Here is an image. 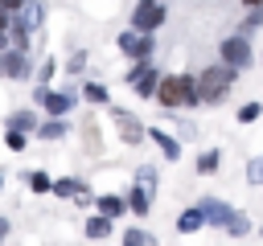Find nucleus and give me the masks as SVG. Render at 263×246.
Wrapping results in <instances>:
<instances>
[{
	"mask_svg": "<svg viewBox=\"0 0 263 246\" xmlns=\"http://www.w3.org/2000/svg\"><path fill=\"white\" fill-rule=\"evenodd\" d=\"M53 70H58V61H53V57H45V61H41V82H49V78H53Z\"/></svg>",
	"mask_w": 263,
	"mask_h": 246,
	"instance_id": "32",
	"label": "nucleus"
},
{
	"mask_svg": "<svg viewBox=\"0 0 263 246\" xmlns=\"http://www.w3.org/2000/svg\"><path fill=\"white\" fill-rule=\"evenodd\" d=\"M144 135H148V139H152V144L164 152V160H181V144H177V139H173L164 127H144Z\"/></svg>",
	"mask_w": 263,
	"mask_h": 246,
	"instance_id": "10",
	"label": "nucleus"
},
{
	"mask_svg": "<svg viewBox=\"0 0 263 246\" xmlns=\"http://www.w3.org/2000/svg\"><path fill=\"white\" fill-rule=\"evenodd\" d=\"M222 230H226V234H234V238H242V234H251V217L230 209V217H226V225H222Z\"/></svg>",
	"mask_w": 263,
	"mask_h": 246,
	"instance_id": "20",
	"label": "nucleus"
},
{
	"mask_svg": "<svg viewBox=\"0 0 263 246\" xmlns=\"http://www.w3.org/2000/svg\"><path fill=\"white\" fill-rule=\"evenodd\" d=\"M259 25H263V8H247V16H242V25H238V33H242V37H251V33H255Z\"/></svg>",
	"mask_w": 263,
	"mask_h": 246,
	"instance_id": "22",
	"label": "nucleus"
},
{
	"mask_svg": "<svg viewBox=\"0 0 263 246\" xmlns=\"http://www.w3.org/2000/svg\"><path fill=\"white\" fill-rule=\"evenodd\" d=\"M242 4H247V8H263V0H242Z\"/></svg>",
	"mask_w": 263,
	"mask_h": 246,
	"instance_id": "37",
	"label": "nucleus"
},
{
	"mask_svg": "<svg viewBox=\"0 0 263 246\" xmlns=\"http://www.w3.org/2000/svg\"><path fill=\"white\" fill-rule=\"evenodd\" d=\"M218 57H222L226 66H234V70H247V66L255 61V49H251V41H247L242 33H230V37H222Z\"/></svg>",
	"mask_w": 263,
	"mask_h": 246,
	"instance_id": "5",
	"label": "nucleus"
},
{
	"mask_svg": "<svg viewBox=\"0 0 263 246\" xmlns=\"http://www.w3.org/2000/svg\"><path fill=\"white\" fill-rule=\"evenodd\" d=\"M127 82H132V90L140 94V98H156V86H160V74L144 61H132V70H127Z\"/></svg>",
	"mask_w": 263,
	"mask_h": 246,
	"instance_id": "6",
	"label": "nucleus"
},
{
	"mask_svg": "<svg viewBox=\"0 0 263 246\" xmlns=\"http://www.w3.org/2000/svg\"><path fill=\"white\" fill-rule=\"evenodd\" d=\"M201 225H205V213H201L197 205L181 209V217H177V234H193V230H201Z\"/></svg>",
	"mask_w": 263,
	"mask_h": 246,
	"instance_id": "13",
	"label": "nucleus"
},
{
	"mask_svg": "<svg viewBox=\"0 0 263 246\" xmlns=\"http://www.w3.org/2000/svg\"><path fill=\"white\" fill-rule=\"evenodd\" d=\"M21 4H25V0H0V8H4V12H12V16L21 12Z\"/></svg>",
	"mask_w": 263,
	"mask_h": 246,
	"instance_id": "33",
	"label": "nucleus"
},
{
	"mask_svg": "<svg viewBox=\"0 0 263 246\" xmlns=\"http://www.w3.org/2000/svg\"><path fill=\"white\" fill-rule=\"evenodd\" d=\"M123 246H152V242H148V234H144L140 225H132V230L123 234Z\"/></svg>",
	"mask_w": 263,
	"mask_h": 246,
	"instance_id": "29",
	"label": "nucleus"
},
{
	"mask_svg": "<svg viewBox=\"0 0 263 246\" xmlns=\"http://www.w3.org/2000/svg\"><path fill=\"white\" fill-rule=\"evenodd\" d=\"M78 98H86V102H95V107H107L111 102V90L103 86V82H82V94Z\"/></svg>",
	"mask_w": 263,
	"mask_h": 246,
	"instance_id": "16",
	"label": "nucleus"
},
{
	"mask_svg": "<svg viewBox=\"0 0 263 246\" xmlns=\"http://www.w3.org/2000/svg\"><path fill=\"white\" fill-rule=\"evenodd\" d=\"M0 189H4V172H0Z\"/></svg>",
	"mask_w": 263,
	"mask_h": 246,
	"instance_id": "38",
	"label": "nucleus"
},
{
	"mask_svg": "<svg viewBox=\"0 0 263 246\" xmlns=\"http://www.w3.org/2000/svg\"><path fill=\"white\" fill-rule=\"evenodd\" d=\"M247 180L251 184H263V156H251L247 160Z\"/></svg>",
	"mask_w": 263,
	"mask_h": 246,
	"instance_id": "28",
	"label": "nucleus"
},
{
	"mask_svg": "<svg viewBox=\"0 0 263 246\" xmlns=\"http://www.w3.org/2000/svg\"><path fill=\"white\" fill-rule=\"evenodd\" d=\"M136 184H144L148 193H156V172L152 168H136Z\"/></svg>",
	"mask_w": 263,
	"mask_h": 246,
	"instance_id": "30",
	"label": "nucleus"
},
{
	"mask_svg": "<svg viewBox=\"0 0 263 246\" xmlns=\"http://www.w3.org/2000/svg\"><path fill=\"white\" fill-rule=\"evenodd\" d=\"M0 49H8V33L4 29H0Z\"/></svg>",
	"mask_w": 263,
	"mask_h": 246,
	"instance_id": "36",
	"label": "nucleus"
},
{
	"mask_svg": "<svg viewBox=\"0 0 263 246\" xmlns=\"http://www.w3.org/2000/svg\"><path fill=\"white\" fill-rule=\"evenodd\" d=\"M4 238H8V221L0 217V242H4Z\"/></svg>",
	"mask_w": 263,
	"mask_h": 246,
	"instance_id": "35",
	"label": "nucleus"
},
{
	"mask_svg": "<svg viewBox=\"0 0 263 246\" xmlns=\"http://www.w3.org/2000/svg\"><path fill=\"white\" fill-rule=\"evenodd\" d=\"M8 127L29 135V131H37V115H33V111H12V115H8Z\"/></svg>",
	"mask_w": 263,
	"mask_h": 246,
	"instance_id": "17",
	"label": "nucleus"
},
{
	"mask_svg": "<svg viewBox=\"0 0 263 246\" xmlns=\"http://www.w3.org/2000/svg\"><path fill=\"white\" fill-rule=\"evenodd\" d=\"M4 144H8L12 152H25V148H29V135H25V131H12V127H8V131H4Z\"/></svg>",
	"mask_w": 263,
	"mask_h": 246,
	"instance_id": "26",
	"label": "nucleus"
},
{
	"mask_svg": "<svg viewBox=\"0 0 263 246\" xmlns=\"http://www.w3.org/2000/svg\"><path fill=\"white\" fill-rule=\"evenodd\" d=\"M33 102L45 111V115H70L74 111V102H78V94L74 90H53V86H33Z\"/></svg>",
	"mask_w": 263,
	"mask_h": 246,
	"instance_id": "3",
	"label": "nucleus"
},
{
	"mask_svg": "<svg viewBox=\"0 0 263 246\" xmlns=\"http://www.w3.org/2000/svg\"><path fill=\"white\" fill-rule=\"evenodd\" d=\"M152 53H156V37H152V33H140V37H136V49H132V61L144 66V61H152Z\"/></svg>",
	"mask_w": 263,
	"mask_h": 246,
	"instance_id": "15",
	"label": "nucleus"
},
{
	"mask_svg": "<svg viewBox=\"0 0 263 246\" xmlns=\"http://www.w3.org/2000/svg\"><path fill=\"white\" fill-rule=\"evenodd\" d=\"M70 131V123H66V115H45V119H37V139H62Z\"/></svg>",
	"mask_w": 263,
	"mask_h": 246,
	"instance_id": "9",
	"label": "nucleus"
},
{
	"mask_svg": "<svg viewBox=\"0 0 263 246\" xmlns=\"http://www.w3.org/2000/svg\"><path fill=\"white\" fill-rule=\"evenodd\" d=\"M164 20H168L164 0H140V4L132 8V29H136V33H156Z\"/></svg>",
	"mask_w": 263,
	"mask_h": 246,
	"instance_id": "4",
	"label": "nucleus"
},
{
	"mask_svg": "<svg viewBox=\"0 0 263 246\" xmlns=\"http://www.w3.org/2000/svg\"><path fill=\"white\" fill-rule=\"evenodd\" d=\"M156 98H160V107H197L201 102L193 74H164L156 86Z\"/></svg>",
	"mask_w": 263,
	"mask_h": 246,
	"instance_id": "1",
	"label": "nucleus"
},
{
	"mask_svg": "<svg viewBox=\"0 0 263 246\" xmlns=\"http://www.w3.org/2000/svg\"><path fill=\"white\" fill-rule=\"evenodd\" d=\"M197 209L205 213V225H226V217H230V205L226 201H214V197L197 201Z\"/></svg>",
	"mask_w": 263,
	"mask_h": 246,
	"instance_id": "11",
	"label": "nucleus"
},
{
	"mask_svg": "<svg viewBox=\"0 0 263 246\" xmlns=\"http://www.w3.org/2000/svg\"><path fill=\"white\" fill-rule=\"evenodd\" d=\"M82 189H86V184H82V180H74V176H58V180L49 184V193H58V197H78Z\"/></svg>",
	"mask_w": 263,
	"mask_h": 246,
	"instance_id": "18",
	"label": "nucleus"
},
{
	"mask_svg": "<svg viewBox=\"0 0 263 246\" xmlns=\"http://www.w3.org/2000/svg\"><path fill=\"white\" fill-rule=\"evenodd\" d=\"M136 37H140L136 29H123V33L115 37V45H119V53H127V57H132V49H136Z\"/></svg>",
	"mask_w": 263,
	"mask_h": 246,
	"instance_id": "24",
	"label": "nucleus"
},
{
	"mask_svg": "<svg viewBox=\"0 0 263 246\" xmlns=\"http://www.w3.org/2000/svg\"><path fill=\"white\" fill-rule=\"evenodd\" d=\"M115 119H119V135H123L127 144H140V139H144L140 119H132V115H123V111H115Z\"/></svg>",
	"mask_w": 263,
	"mask_h": 246,
	"instance_id": "14",
	"label": "nucleus"
},
{
	"mask_svg": "<svg viewBox=\"0 0 263 246\" xmlns=\"http://www.w3.org/2000/svg\"><path fill=\"white\" fill-rule=\"evenodd\" d=\"M259 115H263V102H242L238 107V123H255Z\"/></svg>",
	"mask_w": 263,
	"mask_h": 246,
	"instance_id": "25",
	"label": "nucleus"
},
{
	"mask_svg": "<svg viewBox=\"0 0 263 246\" xmlns=\"http://www.w3.org/2000/svg\"><path fill=\"white\" fill-rule=\"evenodd\" d=\"M234 78H238V70L234 66H226V61H214V66H205L193 82H197V94H201V102H218L230 86H234Z\"/></svg>",
	"mask_w": 263,
	"mask_h": 246,
	"instance_id": "2",
	"label": "nucleus"
},
{
	"mask_svg": "<svg viewBox=\"0 0 263 246\" xmlns=\"http://www.w3.org/2000/svg\"><path fill=\"white\" fill-rule=\"evenodd\" d=\"M218 156H222V152H201V160H197V172H201V176L218 172Z\"/></svg>",
	"mask_w": 263,
	"mask_h": 246,
	"instance_id": "27",
	"label": "nucleus"
},
{
	"mask_svg": "<svg viewBox=\"0 0 263 246\" xmlns=\"http://www.w3.org/2000/svg\"><path fill=\"white\" fill-rule=\"evenodd\" d=\"M8 25H12V12H4V8H0V29L8 33Z\"/></svg>",
	"mask_w": 263,
	"mask_h": 246,
	"instance_id": "34",
	"label": "nucleus"
},
{
	"mask_svg": "<svg viewBox=\"0 0 263 246\" xmlns=\"http://www.w3.org/2000/svg\"><path fill=\"white\" fill-rule=\"evenodd\" d=\"M33 74V61L25 49H0V78H29Z\"/></svg>",
	"mask_w": 263,
	"mask_h": 246,
	"instance_id": "7",
	"label": "nucleus"
},
{
	"mask_svg": "<svg viewBox=\"0 0 263 246\" xmlns=\"http://www.w3.org/2000/svg\"><path fill=\"white\" fill-rule=\"evenodd\" d=\"M25 184H29V189H33V193H49V184H53V176H49V172H41V168H37V172H29V176H25Z\"/></svg>",
	"mask_w": 263,
	"mask_h": 246,
	"instance_id": "23",
	"label": "nucleus"
},
{
	"mask_svg": "<svg viewBox=\"0 0 263 246\" xmlns=\"http://www.w3.org/2000/svg\"><path fill=\"white\" fill-rule=\"evenodd\" d=\"M99 213H103V217H123L127 205H123V197H111V193H107V197H99Z\"/></svg>",
	"mask_w": 263,
	"mask_h": 246,
	"instance_id": "19",
	"label": "nucleus"
},
{
	"mask_svg": "<svg viewBox=\"0 0 263 246\" xmlns=\"http://www.w3.org/2000/svg\"><path fill=\"white\" fill-rule=\"evenodd\" d=\"M82 66H86V53H74V57H70V61H66V74H78V70H82Z\"/></svg>",
	"mask_w": 263,
	"mask_h": 246,
	"instance_id": "31",
	"label": "nucleus"
},
{
	"mask_svg": "<svg viewBox=\"0 0 263 246\" xmlns=\"http://www.w3.org/2000/svg\"><path fill=\"white\" fill-rule=\"evenodd\" d=\"M115 225H111V217H103V213H95L90 221H86V238H107Z\"/></svg>",
	"mask_w": 263,
	"mask_h": 246,
	"instance_id": "21",
	"label": "nucleus"
},
{
	"mask_svg": "<svg viewBox=\"0 0 263 246\" xmlns=\"http://www.w3.org/2000/svg\"><path fill=\"white\" fill-rule=\"evenodd\" d=\"M12 20H16L21 29H29V33H37V29H41V20H45V4H41V0H25V4H21V12H16Z\"/></svg>",
	"mask_w": 263,
	"mask_h": 246,
	"instance_id": "8",
	"label": "nucleus"
},
{
	"mask_svg": "<svg viewBox=\"0 0 263 246\" xmlns=\"http://www.w3.org/2000/svg\"><path fill=\"white\" fill-rule=\"evenodd\" d=\"M123 205H127L136 217H144V213H148V205H152V193H148L144 184H132V193L123 197Z\"/></svg>",
	"mask_w": 263,
	"mask_h": 246,
	"instance_id": "12",
	"label": "nucleus"
}]
</instances>
